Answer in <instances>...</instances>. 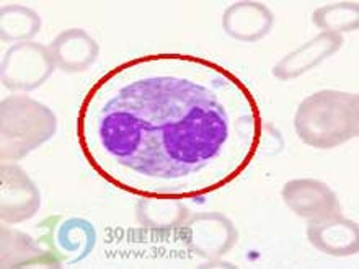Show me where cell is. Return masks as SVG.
Returning <instances> with one entry per match:
<instances>
[{
	"label": "cell",
	"mask_w": 359,
	"mask_h": 269,
	"mask_svg": "<svg viewBox=\"0 0 359 269\" xmlns=\"http://www.w3.org/2000/svg\"><path fill=\"white\" fill-rule=\"evenodd\" d=\"M260 104L221 64L134 57L100 77L77 116L88 165L123 191L188 199L233 181L258 152Z\"/></svg>",
	"instance_id": "6da1fadb"
},
{
	"label": "cell",
	"mask_w": 359,
	"mask_h": 269,
	"mask_svg": "<svg viewBox=\"0 0 359 269\" xmlns=\"http://www.w3.org/2000/svg\"><path fill=\"white\" fill-rule=\"evenodd\" d=\"M294 131L312 149L330 151L350 142L359 131L356 93L320 90L306 97L294 114Z\"/></svg>",
	"instance_id": "7a4b0ae2"
},
{
	"label": "cell",
	"mask_w": 359,
	"mask_h": 269,
	"mask_svg": "<svg viewBox=\"0 0 359 269\" xmlns=\"http://www.w3.org/2000/svg\"><path fill=\"white\" fill-rule=\"evenodd\" d=\"M57 118L46 104L32 97L12 95L0 104V156L4 163L25 158L51 141Z\"/></svg>",
	"instance_id": "3957f363"
},
{
	"label": "cell",
	"mask_w": 359,
	"mask_h": 269,
	"mask_svg": "<svg viewBox=\"0 0 359 269\" xmlns=\"http://www.w3.org/2000/svg\"><path fill=\"white\" fill-rule=\"evenodd\" d=\"M56 71L53 53L41 43L12 44L4 53L0 77L10 92H33L43 87Z\"/></svg>",
	"instance_id": "277c9868"
},
{
	"label": "cell",
	"mask_w": 359,
	"mask_h": 269,
	"mask_svg": "<svg viewBox=\"0 0 359 269\" xmlns=\"http://www.w3.org/2000/svg\"><path fill=\"white\" fill-rule=\"evenodd\" d=\"M39 240L61 258L64 265H77L92 255L97 245V228L83 217L49 216L39 222Z\"/></svg>",
	"instance_id": "5b68a950"
},
{
	"label": "cell",
	"mask_w": 359,
	"mask_h": 269,
	"mask_svg": "<svg viewBox=\"0 0 359 269\" xmlns=\"http://www.w3.org/2000/svg\"><path fill=\"white\" fill-rule=\"evenodd\" d=\"M184 247L194 255L217 260L233 250L238 242V230L222 212H196L182 227Z\"/></svg>",
	"instance_id": "8992f818"
},
{
	"label": "cell",
	"mask_w": 359,
	"mask_h": 269,
	"mask_svg": "<svg viewBox=\"0 0 359 269\" xmlns=\"http://www.w3.org/2000/svg\"><path fill=\"white\" fill-rule=\"evenodd\" d=\"M41 207V193L36 183L17 163H2L0 168V217L4 223L27 222Z\"/></svg>",
	"instance_id": "52a82bcc"
},
{
	"label": "cell",
	"mask_w": 359,
	"mask_h": 269,
	"mask_svg": "<svg viewBox=\"0 0 359 269\" xmlns=\"http://www.w3.org/2000/svg\"><path fill=\"white\" fill-rule=\"evenodd\" d=\"M281 198L296 216L313 221L340 214L341 206L333 189L320 179H291L281 189Z\"/></svg>",
	"instance_id": "ba28073f"
},
{
	"label": "cell",
	"mask_w": 359,
	"mask_h": 269,
	"mask_svg": "<svg viewBox=\"0 0 359 269\" xmlns=\"http://www.w3.org/2000/svg\"><path fill=\"white\" fill-rule=\"evenodd\" d=\"M343 44H345V39L341 34L320 32L297 49L286 54L273 67V76L281 82H289L306 76L307 72L313 71L320 64L335 56L343 48Z\"/></svg>",
	"instance_id": "9c48e42d"
},
{
	"label": "cell",
	"mask_w": 359,
	"mask_h": 269,
	"mask_svg": "<svg viewBox=\"0 0 359 269\" xmlns=\"http://www.w3.org/2000/svg\"><path fill=\"white\" fill-rule=\"evenodd\" d=\"M306 233L309 243L328 256L346 258L359 250L358 223L341 214L309 221Z\"/></svg>",
	"instance_id": "30bf717a"
},
{
	"label": "cell",
	"mask_w": 359,
	"mask_h": 269,
	"mask_svg": "<svg viewBox=\"0 0 359 269\" xmlns=\"http://www.w3.org/2000/svg\"><path fill=\"white\" fill-rule=\"evenodd\" d=\"M222 29L238 43L253 44L265 39L274 27V13L263 2L242 0L224 10Z\"/></svg>",
	"instance_id": "8fae6325"
},
{
	"label": "cell",
	"mask_w": 359,
	"mask_h": 269,
	"mask_svg": "<svg viewBox=\"0 0 359 269\" xmlns=\"http://www.w3.org/2000/svg\"><path fill=\"white\" fill-rule=\"evenodd\" d=\"M0 237H2V245H0L2 268H59L64 265L61 258L49 250L39 238L34 240L33 237H29L28 233L22 230L2 226Z\"/></svg>",
	"instance_id": "7c38bea8"
},
{
	"label": "cell",
	"mask_w": 359,
	"mask_h": 269,
	"mask_svg": "<svg viewBox=\"0 0 359 269\" xmlns=\"http://www.w3.org/2000/svg\"><path fill=\"white\" fill-rule=\"evenodd\" d=\"M56 67L66 74H82L97 62L100 46L82 28L64 29L49 44Z\"/></svg>",
	"instance_id": "4fadbf2b"
},
{
	"label": "cell",
	"mask_w": 359,
	"mask_h": 269,
	"mask_svg": "<svg viewBox=\"0 0 359 269\" xmlns=\"http://www.w3.org/2000/svg\"><path fill=\"white\" fill-rule=\"evenodd\" d=\"M136 217L142 227L156 233L180 230L189 217V209L182 199L141 196L136 204Z\"/></svg>",
	"instance_id": "5bb4252c"
},
{
	"label": "cell",
	"mask_w": 359,
	"mask_h": 269,
	"mask_svg": "<svg viewBox=\"0 0 359 269\" xmlns=\"http://www.w3.org/2000/svg\"><path fill=\"white\" fill-rule=\"evenodd\" d=\"M41 17L27 5L10 4L0 10V36L4 43H27L41 32Z\"/></svg>",
	"instance_id": "9a60e30c"
},
{
	"label": "cell",
	"mask_w": 359,
	"mask_h": 269,
	"mask_svg": "<svg viewBox=\"0 0 359 269\" xmlns=\"http://www.w3.org/2000/svg\"><path fill=\"white\" fill-rule=\"evenodd\" d=\"M312 22L323 33H353L359 27L358 2H333L318 7L312 15Z\"/></svg>",
	"instance_id": "2e32d148"
},
{
	"label": "cell",
	"mask_w": 359,
	"mask_h": 269,
	"mask_svg": "<svg viewBox=\"0 0 359 269\" xmlns=\"http://www.w3.org/2000/svg\"><path fill=\"white\" fill-rule=\"evenodd\" d=\"M284 149V139L281 132L278 131L276 127L273 126H262V134H260V144H258V152L262 156L273 157L281 153Z\"/></svg>",
	"instance_id": "e0dca14e"
},
{
	"label": "cell",
	"mask_w": 359,
	"mask_h": 269,
	"mask_svg": "<svg viewBox=\"0 0 359 269\" xmlns=\"http://www.w3.org/2000/svg\"><path fill=\"white\" fill-rule=\"evenodd\" d=\"M199 268H237V266L232 265V263L222 261L221 258H217V260H208L204 265H201Z\"/></svg>",
	"instance_id": "ac0fdd59"
}]
</instances>
